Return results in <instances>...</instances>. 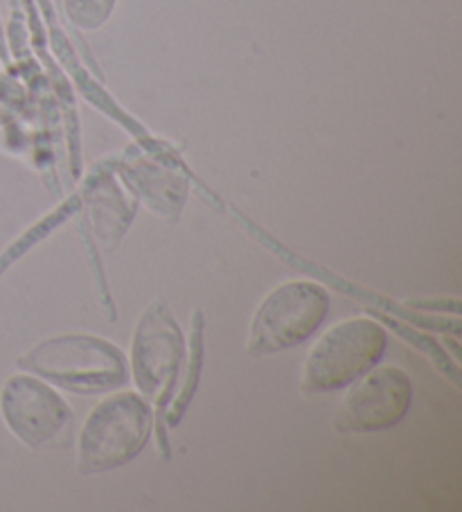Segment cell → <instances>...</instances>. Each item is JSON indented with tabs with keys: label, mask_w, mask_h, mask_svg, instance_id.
<instances>
[{
	"label": "cell",
	"mask_w": 462,
	"mask_h": 512,
	"mask_svg": "<svg viewBox=\"0 0 462 512\" xmlns=\"http://www.w3.org/2000/svg\"><path fill=\"white\" fill-rule=\"evenodd\" d=\"M19 366L73 393H102L127 382V364L113 343L91 334H64L39 343Z\"/></svg>",
	"instance_id": "obj_1"
},
{
	"label": "cell",
	"mask_w": 462,
	"mask_h": 512,
	"mask_svg": "<svg viewBox=\"0 0 462 512\" xmlns=\"http://www.w3.org/2000/svg\"><path fill=\"white\" fill-rule=\"evenodd\" d=\"M151 434V409L138 393H113L88 413L77 440L79 474H100L133 461Z\"/></svg>",
	"instance_id": "obj_2"
},
{
	"label": "cell",
	"mask_w": 462,
	"mask_h": 512,
	"mask_svg": "<svg viewBox=\"0 0 462 512\" xmlns=\"http://www.w3.org/2000/svg\"><path fill=\"white\" fill-rule=\"evenodd\" d=\"M386 346L388 334L377 321L359 316L336 323L307 352L302 388L307 393L339 391L377 366Z\"/></svg>",
	"instance_id": "obj_3"
},
{
	"label": "cell",
	"mask_w": 462,
	"mask_h": 512,
	"mask_svg": "<svg viewBox=\"0 0 462 512\" xmlns=\"http://www.w3.org/2000/svg\"><path fill=\"white\" fill-rule=\"evenodd\" d=\"M330 310V294L312 280H289L271 289L257 305L248 337L253 357L300 346L312 337Z\"/></svg>",
	"instance_id": "obj_4"
},
{
	"label": "cell",
	"mask_w": 462,
	"mask_h": 512,
	"mask_svg": "<svg viewBox=\"0 0 462 512\" xmlns=\"http://www.w3.org/2000/svg\"><path fill=\"white\" fill-rule=\"evenodd\" d=\"M185 357L183 334L163 300L142 314L131 346L133 379L140 393L156 404L158 413L172 400L176 377Z\"/></svg>",
	"instance_id": "obj_5"
},
{
	"label": "cell",
	"mask_w": 462,
	"mask_h": 512,
	"mask_svg": "<svg viewBox=\"0 0 462 512\" xmlns=\"http://www.w3.org/2000/svg\"><path fill=\"white\" fill-rule=\"evenodd\" d=\"M334 425L341 431H384L402 422L413 400L411 379L397 366H372L348 384Z\"/></svg>",
	"instance_id": "obj_6"
},
{
	"label": "cell",
	"mask_w": 462,
	"mask_h": 512,
	"mask_svg": "<svg viewBox=\"0 0 462 512\" xmlns=\"http://www.w3.org/2000/svg\"><path fill=\"white\" fill-rule=\"evenodd\" d=\"M0 413L7 429L32 449L52 443L73 422L64 397L32 375L7 379L0 393Z\"/></svg>",
	"instance_id": "obj_7"
},
{
	"label": "cell",
	"mask_w": 462,
	"mask_h": 512,
	"mask_svg": "<svg viewBox=\"0 0 462 512\" xmlns=\"http://www.w3.org/2000/svg\"><path fill=\"white\" fill-rule=\"evenodd\" d=\"M115 0H64V10L68 21L77 30L93 32L111 19Z\"/></svg>",
	"instance_id": "obj_8"
},
{
	"label": "cell",
	"mask_w": 462,
	"mask_h": 512,
	"mask_svg": "<svg viewBox=\"0 0 462 512\" xmlns=\"http://www.w3.org/2000/svg\"><path fill=\"white\" fill-rule=\"evenodd\" d=\"M201 355H203V343H201V314H197V323H194V334H192V359H190V368H188V377H185V384L181 388V397L174 402L172 416L170 420L176 422L181 418V413L185 411V406L192 400L194 388H197V379H199V370H201Z\"/></svg>",
	"instance_id": "obj_9"
},
{
	"label": "cell",
	"mask_w": 462,
	"mask_h": 512,
	"mask_svg": "<svg viewBox=\"0 0 462 512\" xmlns=\"http://www.w3.org/2000/svg\"><path fill=\"white\" fill-rule=\"evenodd\" d=\"M23 107V88L10 75L0 73V125L10 122Z\"/></svg>",
	"instance_id": "obj_10"
}]
</instances>
